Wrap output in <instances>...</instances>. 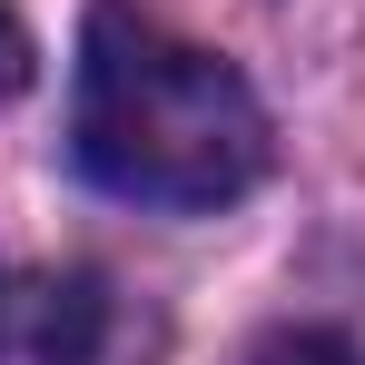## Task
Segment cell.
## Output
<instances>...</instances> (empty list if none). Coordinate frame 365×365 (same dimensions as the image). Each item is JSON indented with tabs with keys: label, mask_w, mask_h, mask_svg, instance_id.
Segmentation results:
<instances>
[{
	"label": "cell",
	"mask_w": 365,
	"mask_h": 365,
	"mask_svg": "<svg viewBox=\"0 0 365 365\" xmlns=\"http://www.w3.org/2000/svg\"><path fill=\"white\" fill-rule=\"evenodd\" d=\"M109 326H119V306H109V287L89 267L79 277H50L30 297V356L40 365H109Z\"/></svg>",
	"instance_id": "obj_2"
},
{
	"label": "cell",
	"mask_w": 365,
	"mask_h": 365,
	"mask_svg": "<svg viewBox=\"0 0 365 365\" xmlns=\"http://www.w3.org/2000/svg\"><path fill=\"white\" fill-rule=\"evenodd\" d=\"M69 148L128 207L207 217L267 178V109L237 79V60L178 40L168 20H148L128 0H99L79 30Z\"/></svg>",
	"instance_id": "obj_1"
},
{
	"label": "cell",
	"mask_w": 365,
	"mask_h": 365,
	"mask_svg": "<svg viewBox=\"0 0 365 365\" xmlns=\"http://www.w3.org/2000/svg\"><path fill=\"white\" fill-rule=\"evenodd\" d=\"M247 365H365L346 336H316V326H297V336H267Z\"/></svg>",
	"instance_id": "obj_3"
},
{
	"label": "cell",
	"mask_w": 365,
	"mask_h": 365,
	"mask_svg": "<svg viewBox=\"0 0 365 365\" xmlns=\"http://www.w3.org/2000/svg\"><path fill=\"white\" fill-rule=\"evenodd\" d=\"M10 89H30V30H20V10L0 0V99Z\"/></svg>",
	"instance_id": "obj_4"
}]
</instances>
